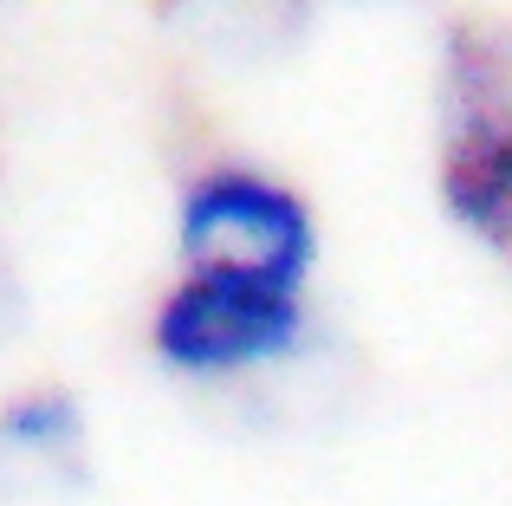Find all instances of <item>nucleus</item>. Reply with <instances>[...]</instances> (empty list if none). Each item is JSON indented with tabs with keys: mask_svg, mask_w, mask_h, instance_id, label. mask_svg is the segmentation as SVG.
I'll return each instance as SVG.
<instances>
[{
	"mask_svg": "<svg viewBox=\"0 0 512 506\" xmlns=\"http://www.w3.org/2000/svg\"><path fill=\"white\" fill-rule=\"evenodd\" d=\"M175 266L312 292L318 215L305 202V189H292L266 163L214 156L175 195Z\"/></svg>",
	"mask_w": 512,
	"mask_h": 506,
	"instance_id": "nucleus-3",
	"label": "nucleus"
},
{
	"mask_svg": "<svg viewBox=\"0 0 512 506\" xmlns=\"http://www.w3.org/2000/svg\"><path fill=\"white\" fill-rule=\"evenodd\" d=\"M150 357L182 383H240L279 370L312 338V292L175 266L150 305Z\"/></svg>",
	"mask_w": 512,
	"mask_h": 506,
	"instance_id": "nucleus-2",
	"label": "nucleus"
},
{
	"mask_svg": "<svg viewBox=\"0 0 512 506\" xmlns=\"http://www.w3.org/2000/svg\"><path fill=\"white\" fill-rule=\"evenodd\" d=\"M435 195L480 253L512 260V20L467 13L441 39Z\"/></svg>",
	"mask_w": 512,
	"mask_h": 506,
	"instance_id": "nucleus-1",
	"label": "nucleus"
},
{
	"mask_svg": "<svg viewBox=\"0 0 512 506\" xmlns=\"http://www.w3.org/2000/svg\"><path fill=\"white\" fill-rule=\"evenodd\" d=\"M85 409L65 383H26L0 403V461L39 474V481H78L85 474Z\"/></svg>",
	"mask_w": 512,
	"mask_h": 506,
	"instance_id": "nucleus-4",
	"label": "nucleus"
},
{
	"mask_svg": "<svg viewBox=\"0 0 512 506\" xmlns=\"http://www.w3.org/2000/svg\"><path fill=\"white\" fill-rule=\"evenodd\" d=\"M26 325V286H20V266H13L7 241H0V344Z\"/></svg>",
	"mask_w": 512,
	"mask_h": 506,
	"instance_id": "nucleus-5",
	"label": "nucleus"
}]
</instances>
